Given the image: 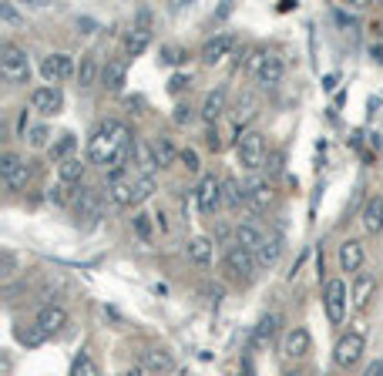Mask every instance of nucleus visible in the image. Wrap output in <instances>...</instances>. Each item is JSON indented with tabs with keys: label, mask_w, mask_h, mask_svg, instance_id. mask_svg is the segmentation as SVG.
I'll return each mask as SVG.
<instances>
[{
	"label": "nucleus",
	"mask_w": 383,
	"mask_h": 376,
	"mask_svg": "<svg viewBox=\"0 0 383 376\" xmlns=\"http://www.w3.org/2000/svg\"><path fill=\"white\" fill-rule=\"evenodd\" d=\"M189 81H192V77L175 75V77H172V91H182V88H189Z\"/></svg>",
	"instance_id": "49530a36"
},
{
	"label": "nucleus",
	"mask_w": 383,
	"mask_h": 376,
	"mask_svg": "<svg viewBox=\"0 0 383 376\" xmlns=\"http://www.w3.org/2000/svg\"><path fill=\"white\" fill-rule=\"evenodd\" d=\"M14 269H17V259H14L10 252H0V276H3V279H10V276H14Z\"/></svg>",
	"instance_id": "ea45409f"
},
{
	"label": "nucleus",
	"mask_w": 383,
	"mask_h": 376,
	"mask_svg": "<svg viewBox=\"0 0 383 376\" xmlns=\"http://www.w3.org/2000/svg\"><path fill=\"white\" fill-rule=\"evenodd\" d=\"M364 376H383V357L380 359H373L370 366H366V373Z\"/></svg>",
	"instance_id": "a18cd8bd"
},
{
	"label": "nucleus",
	"mask_w": 383,
	"mask_h": 376,
	"mask_svg": "<svg viewBox=\"0 0 383 376\" xmlns=\"http://www.w3.org/2000/svg\"><path fill=\"white\" fill-rule=\"evenodd\" d=\"M108 198H111L118 208L134 205V175H128V171H111V175H108Z\"/></svg>",
	"instance_id": "9b49d317"
},
{
	"label": "nucleus",
	"mask_w": 383,
	"mask_h": 376,
	"mask_svg": "<svg viewBox=\"0 0 383 376\" xmlns=\"http://www.w3.org/2000/svg\"><path fill=\"white\" fill-rule=\"evenodd\" d=\"M97 75H104L97 54H84L81 57V64H77V84H81V88H95Z\"/></svg>",
	"instance_id": "4be33fe9"
},
{
	"label": "nucleus",
	"mask_w": 383,
	"mask_h": 376,
	"mask_svg": "<svg viewBox=\"0 0 383 376\" xmlns=\"http://www.w3.org/2000/svg\"><path fill=\"white\" fill-rule=\"evenodd\" d=\"M242 188H246V205H249L252 212H266L269 202H272V188H269L266 178H263V175H249V178L242 182Z\"/></svg>",
	"instance_id": "f8f14e48"
},
{
	"label": "nucleus",
	"mask_w": 383,
	"mask_h": 376,
	"mask_svg": "<svg viewBox=\"0 0 383 376\" xmlns=\"http://www.w3.org/2000/svg\"><path fill=\"white\" fill-rule=\"evenodd\" d=\"M97 219H101V191L81 188L77 191V222H84V228H91Z\"/></svg>",
	"instance_id": "4468645a"
},
{
	"label": "nucleus",
	"mask_w": 383,
	"mask_h": 376,
	"mask_svg": "<svg viewBox=\"0 0 383 376\" xmlns=\"http://www.w3.org/2000/svg\"><path fill=\"white\" fill-rule=\"evenodd\" d=\"M366 350V336L360 333V329H353V333H346V336H340V343H336V350H333V359H336V366H343V370H350V366H357L360 363V357H364Z\"/></svg>",
	"instance_id": "0eeeda50"
},
{
	"label": "nucleus",
	"mask_w": 383,
	"mask_h": 376,
	"mask_svg": "<svg viewBox=\"0 0 383 376\" xmlns=\"http://www.w3.org/2000/svg\"><path fill=\"white\" fill-rule=\"evenodd\" d=\"M364 228L366 232H383V198L380 195H373V198H366V205H364Z\"/></svg>",
	"instance_id": "5701e85b"
},
{
	"label": "nucleus",
	"mask_w": 383,
	"mask_h": 376,
	"mask_svg": "<svg viewBox=\"0 0 383 376\" xmlns=\"http://www.w3.org/2000/svg\"><path fill=\"white\" fill-rule=\"evenodd\" d=\"M34 322H38L47 336H54V333H61V329L68 326V309H64V306H58V302H51V306H44V309H40Z\"/></svg>",
	"instance_id": "f3484780"
},
{
	"label": "nucleus",
	"mask_w": 383,
	"mask_h": 376,
	"mask_svg": "<svg viewBox=\"0 0 383 376\" xmlns=\"http://www.w3.org/2000/svg\"><path fill=\"white\" fill-rule=\"evenodd\" d=\"M75 148V134H64V138H61L58 145H54V162H68V151Z\"/></svg>",
	"instance_id": "e433bc0d"
},
{
	"label": "nucleus",
	"mask_w": 383,
	"mask_h": 376,
	"mask_svg": "<svg viewBox=\"0 0 383 376\" xmlns=\"http://www.w3.org/2000/svg\"><path fill=\"white\" fill-rule=\"evenodd\" d=\"M283 376H303V373H299V370H286V373H283Z\"/></svg>",
	"instance_id": "09e8293b"
},
{
	"label": "nucleus",
	"mask_w": 383,
	"mask_h": 376,
	"mask_svg": "<svg viewBox=\"0 0 383 376\" xmlns=\"http://www.w3.org/2000/svg\"><path fill=\"white\" fill-rule=\"evenodd\" d=\"M276 326H279V316H276V313H269L266 320L256 326V333H252V346H256V350H259V346H266L269 339L276 336Z\"/></svg>",
	"instance_id": "c756f323"
},
{
	"label": "nucleus",
	"mask_w": 383,
	"mask_h": 376,
	"mask_svg": "<svg viewBox=\"0 0 383 376\" xmlns=\"http://www.w3.org/2000/svg\"><path fill=\"white\" fill-rule=\"evenodd\" d=\"M178 158L185 162V169H189V171H198V169H202V165H198V151L185 148V151H182V155H178Z\"/></svg>",
	"instance_id": "a19ab883"
},
{
	"label": "nucleus",
	"mask_w": 383,
	"mask_h": 376,
	"mask_svg": "<svg viewBox=\"0 0 383 376\" xmlns=\"http://www.w3.org/2000/svg\"><path fill=\"white\" fill-rule=\"evenodd\" d=\"M373 289H377V276H370V272H360L357 282H353V306L357 309H364L370 296H373Z\"/></svg>",
	"instance_id": "bb28decb"
},
{
	"label": "nucleus",
	"mask_w": 383,
	"mask_h": 376,
	"mask_svg": "<svg viewBox=\"0 0 383 376\" xmlns=\"http://www.w3.org/2000/svg\"><path fill=\"white\" fill-rule=\"evenodd\" d=\"M58 175L64 185H75V182H81V175H84V165L77 162V158H68V162H61L58 165Z\"/></svg>",
	"instance_id": "2f4dec72"
},
{
	"label": "nucleus",
	"mask_w": 383,
	"mask_h": 376,
	"mask_svg": "<svg viewBox=\"0 0 383 376\" xmlns=\"http://www.w3.org/2000/svg\"><path fill=\"white\" fill-rule=\"evenodd\" d=\"M101 77H104V88L121 91V88H125V77H128V57H108Z\"/></svg>",
	"instance_id": "6ab92c4d"
},
{
	"label": "nucleus",
	"mask_w": 383,
	"mask_h": 376,
	"mask_svg": "<svg viewBox=\"0 0 383 376\" xmlns=\"http://www.w3.org/2000/svg\"><path fill=\"white\" fill-rule=\"evenodd\" d=\"M256 252H249V249H242V245L232 242L229 249H226V269H229V276H235V279H252V272H256Z\"/></svg>",
	"instance_id": "9d476101"
},
{
	"label": "nucleus",
	"mask_w": 383,
	"mask_h": 376,
	"mask_svg": "<svg viewBox=\"0 0 383 376\" xmlns=\"http://www.w3.org/2000/svg\"><path fill=\"white\" fill-rule=\"evenodd\" d=\"M0 182L10 188V191H20V188H27L31 182V169H27V162L14 155V151H3L0 155Z\"/></svg>",
	"instance_id": "423d86ee"
},
{
	"label": "nucleus",
	"mask_w": 383,
	"mask_h": 376,
	"mask_svg": "<svg viewBox=\"0 0 383 376\" xmlns=\"http://www.w3.org/2000/svg\"><path fill=\"white\" fill-rule=\"evenodd\" d=\"M0 75L10 84H27L31 81V57L27 51H20L17 44H0Z\"/></svg>",
	"instance_id": "f03ea898"
},
{
	"label": "nucleus",
	"mask_w": 383,
	"mask_h": 376,
	"mask_svg": "<svg viewBox=\"0 0 383 376\" xmlns=\"http://www.w3.org/2000/svg\"><path fill=\"white\" fill-rule=\"evenodd\" d=\"M252 114H256V97L246 94V97H239V108H235V121L242 125V121H252Z\"/></svg>",
	"instance_id": "c9c22d12"
},
{
	"label": "nucleus",
	"mask_w": 383,
	"mask_h": 376,
	"mask_svg": "<svg viewBox=\"0 0 383 376\" xmlns=\"http://www.w3.org/2000/svg\"><path fill=\"white\" fill-rule=\"evenodd\" d=\"M134 158H138V175L155 178V171L162 169V165H158V158H155V148L148 145V141H138V145H134Z\"/></svg>",
	"instance_id": "393cba45"
},
{
	"label": "nucleus",
	"mask_w": 383,
	"mask_h": 376,
	"mask_svg": "<svg viewBox=\"0 0 383 376\" xmlns=\"http://www.w3.org/2000/svg\"><path fill=\"white\" fill-rule=\"evenodd\" d=\"M346 306H350V289H346L343 279H329L323 285V309H326V320L333 326H340L346 320Z\"/></svg>",
	"instance_id": "39448f33"
},
{
	"label": "nucleus",
	"mask_w": 383,
	"mask_h": 376,
	"mask_svg": "<svg viewBox=\"0 0 383 376\" xmlns=\"http://www.w3.org/2000/svg\"><path fill=\"white\" fill-rule=\"evenodd\" d=\"M364 242L360 239H346L343 245H340V269L343 272H350V276H360V269H364Z\"/></svg>",
	"instance_id": "2eb2a0df"
},
{
	"label": "nucleus",
	"mask_w": 383,
	"mask_h": 376,
	"mask_svg": "<svg viewBox=\"0 0 383 376\" xmlns=\"http://www.w3.org/2000/svg\"><path fill=\"white\" fill-rule=\"evenodd\" d=\"M263 242H266V232L256 226V222L235 226V245H242V249H249V252H259V245Z\"/></svg>",
	"instance_id": "412c9836"
},
{
	"label": "nucleus",
	"mask_w": 383,
	"mask_h": 376,
	"mask_svg": "<svg viewBox=\"0 0 383 376\" xmlns=\"http://www.w3.org/2000/svg\"><path fill=\"white\" fill-rule=\"evenodd\" d=\"M222 114H226V88H212V91L205 94V104H202V121H205V125H215Z\"/></svg>",
	"instance_id": "aec40b11"
},
{
	"label": "nucleus",
	"mask_w": 383,
	"mask_h": 376,
	"mask_svg": "<svg viewBox=\"0 0 383 376\" xmlns=\"http://www.w3.org/2000/svg\"><path fill=\"white\" fill-rule=\"evenodd\" d=\"M152 148H155V158H158V165H172L175 148H172V141H169V138H155Z\"/></svg>",
	"instance_id": "f704fd0d"
},
{
	"label": "nucleus",
	"mask_w": 383,
	"mask_h": 376,
	"mask_svg": "<svg viewBox=\"0 0 383 376\" xmlns=\"http://www.w3.org/2000/svg\"><path fill=\"white\" fill-rule=\"evenodd\" d=\"M31 108L38 114H58L61 108H64V94H61V88H51V84H44V88H34L31 91Z\"/></svg>",
	"instance_id": "ddd939ff"
},
{
	"label": "nucleus",
	"mask_w": 383,
	"mask_h": 376,
	"mask_svg": "<svg viewBox=\"0 0 383 376\" xmlns=\"http://www.w3.org/2000/svg\"><path fill=\"white\" fill-rule=\"evenodd\" d=\"M175 121H178V125L192 121V108H175Z\"/></svg>",
	"instance_id": "de8ad7c7"
},
{
	"label": "nucleus",
	"mask_w": 383,
	"mask_h": 376,
	"mask_svg": "<svg viewBox=\"0 0 383 376\" xmlns=\"http://www.w3.org/2000/svg\"><path fill=\"white\" fill-rule=\"evenodd\" d=\"M279 256H283V239L279 235H266V242L259 245V252H256V263L269 269V265L279 263Z\"/></svg>",
	"instance_id": "a878e982"
},
{
	"label": "nucleus",
	"mask_w": 383,
	"mask_h": 376,
	"mask_svg": "<svg viewBox=\"0 0 383 376\" xmlns=\"http://www.w3.org/2000/svg\"><path fill=\"white\" fill-rule=\"evenodd\" d=\"M235 151H239V165H242V169L259 171L263 169V162H266V138H263V132H256V128L239 132Z\"/></svg>",
	"instance_id": "20e7f679"
},
{
	"label": "nucleus",
	"mask_w": 383,
	"mask_h": 376,
	"mask_svg": "<svg viewBox=\"0 0 383 376\" xmlns=\"http://www.w3.org/2000/svg\"><path fill=\"white\" fill-rule=\"evenodd\" d=\"M175 359L165 353V350H152V353H145V370H152V373H172Z\"/></svg>",
	"instance_id": "7c9ffc66"
},
{
	"label": "nucleus",
	"mask_w": 383,
	"mask_h": 376,
	"mask_svg": "<svg viewBox=\"0 0 383 376\" xmlns=\"http://www.w3.org/2000/svg\"><path fill=\"white\" fill-rule=\"evenodd\" d=\"M249 71L259 88H276V84L283 81V75H286L283 57L272 54V51H256V54L249 57Z\"/></svg>",
	"instance_id": "7ed1b4c3"
},
{
	"label": "nucleus",
	"mask_w": 383,
	"mask_h": 376,
	"mask_svg": "<svg viewBox=\"0 0 383 376\" xmlns=\"http://www.w3.org/2000/svg\"><path fill=\"white\" fill-rule=\"evenodd\" d=\"M40 75H44V81H47L51 88H58L61 81H68V77L77 75L75 57L71 54H47L40 61Z\"/></svg>",
	"instance_id": "1a4fd4ad"
},
{
	"label": "nucleus",
	"mask_w": 383,
	"mask_h": 376,
	"mask_svg": "<svg viewBox=\"0 0 383 376\" xmlns=\"http://www.w3.org/2000/svg\"><path fill=\"white\" fill-rule=\"evenodd\" d=\"M212 256H215V249H212V239H205V235H195L189 242V259L195 265H209Z\"/></svg>",
	"instance_id": "cd10ccee"
},
{
	"label": "nucleus",
	"mask_w": 383,
	"mask_h": 376,
	"mask_svg": "<svg viewBox=\"0 0 383 376\" xmlns=\"http://www.w3.org/2000/svg\"><path fill=\"white\" fill-rule=\"evenodd\" d=\"M232 47H235V38H232V34H219V38H209L205 44H202V61H205V64H219V61L229 54Z\"/></svg>",
	"instance_id": "a211bd4d"
},
{
	"label": "nucleus",
	"mask_w": 383,
	"mask_h": 376,
	"mask_svg": "<svg viewBox=\"0 0 383 376\" xmlns=\"http://www.w3.org/2000/svg\"><path fill=\"white\" fill-rule=\"evenodd\" d=\"M309 346H313V339H309V329L306 326H292L283 339V353L289 359H303L309 353Z\"/></svg>",
	"instance_id": "dca6fc26"
},
{
	"label": "nucleus",
	"mask_w": 383,
	"mask_h": 376,
	"mask_svg": "<svg viewBox=\"0 0 383 376\" xmlns=\"http://www.w3.org/2000/svg\"><path fill=\"white\" fill-rule=\"evenodd\" d=\"M195 202H198V212L202 215H215L219 208L226 205L222 202V178H215V175H205L198 188H195Z\"/></svg>",
	"instance_id": "6e6552de"
},
{
	"label": "nucleus",
	"mask_w": 383,
	"mask_h": 376,
	"mask_svg": "<svg viewBox=\"0 0 383 376\" xmlns=\"http://www.w3.org/2000/svg\"><path fill=\"white\" fill-rule=\"evenodd\" d=\"M0 17L10 20V24H24V20H20V14L14 10V7H10V3H3V7H0Z\"/></svg>",
	"instance_id": "c03bdc74"
},
{
	"label": "nucleus",
	"mask_w": 383,
	"mask_h": 376,
	"mask_svg": "<svg viewBox=\"0 0 383 376\" xmlns=\"http://www.w3.org/2000/svg\"><path fill=\"white\" fill-rule=\"evenodd\" d=\"M162 61H165V64H178V61H185V54H182L178 47H165V51H162Z\"/></svg>",
	"instance_id": "37998d69"
},
{
	"label": "nucleus",
	"mask_w": 383,
	"mask_h": 376,
	"mask_svg": "<svg viewBox=\"0 0 383 376\" xmlns=\"http://www.w3.org/2000/svg\"><path fill=\"white\" fill-rule=\"evenodd\" d=\"M222 202H226L229 208L246 205V188L239 185L235 178H222Z\"/></svg>",
	"instance_id": "c85d7f7f"
},
{
	"label": "nucleus",
	"mask_w": 383,
	"mask_h": 376,
	"mask_svg": "<svg viewBox=\"0 0 383 376\" xmlns=\"http://www.w3.org/2000/svg\"><path fill=\"white\" fill-rule=\"evenodd\" d=\"M134 232H138L141 239L152 235V228H148V215H134Z\"/></svg>",
	"instance_id": "79ce46f5"
},
{
	"label": "nucleus",
	"mask_w": 383,
	"mask_h": 376,
	"mask_svg": "<svg viewBox=\"0 0 383 376\" xmlns=\"http://www.w3.org/2000/svg\"><path fill=\"white\" fill-rule=\"evenodd\" d=\"M47 138H51V132H47L44 125H38V128H31V132H27V141H31V148H44V145H47Z\"/></svg>",
	"instance_id": "4c0bfd02"
},
{
	"label": "nucleus",
	"mask_w": 383,
	"mask_h": 376,
	"mask_svg": "<svg viewBox=\"0 0 383 376\" xmlns=\"http://www.w3.org/2000/svg\"><path fill=\"white\" fill-rule=\"evenodd\" d=\"M71 376H97V370H95V363L88 357H77L75 359V370H71Z\"/></svg>",
	"instance_id": "58836bf2"
},
{
	"label": "nucleus",
	"mask_w": 383,
	"mask_h": 376,
	"mask_svg": "<svg viewBox=\"0 0 383 376\" xmlns=\"http://www.w3.org/2000/svg\"><path fill=\"white\" fill-rule=\"evenodd\" d=\"M17 339L24 343V346H27V350H34V346H40V343L47 339V333H44L38 322H34V326H27V329L20 326V329H17Z\"/></svg>",
	"instance_id": "473e14b6"
},
{
	"label": "nucleus",
	"mask_w": 383,
	"mask_h": 376,
	"mask_svg": "<svg viewBox=\"0 0 383 376\" xmlns=\"http://www.w3.org/2000/svg\"><path fill=\"white\" fill-rule=\"evenodd\" d=\"M125 376H141V373H138V370H134V373H125Z\"/></svg>",
	"instance_id": "8fccbe9b"
},
{
	"label": "nucleus",
	"mask_w": 383,
	"mask_h": 376,
	"mask_svg": "<svg viewBox=\"0 0 383 376\" xmlns=\"http://www.w3.org/2000/svg\"><path fill=\"white\" fill-rule=\"evenodd\" d=\"M134 145H138V141H132L128 125H121L118 118H108V121H101L95 128V134H91V141H88V158L108 171H125L128 158L134 155Z\"/></svg>",
	"instance_id": "f257e3e1"
},
{
	"label": "nucleus",
	"mask_w": 383,
	"mask_h": 376,
	"mask_svg": "<svg viewBox=\"0 0 383 376\" xmlns=\"http://www.w3.org/2000/svg\"><path fill=\"white\" fill-rule=\"evenodd\" d=\"M152 191H155V178L138 175V171H134V205H138V202H145V198H152Z\"/></svg>",
	"instance_id": "72a5a7b5"
},
{
	"label": "nucleus",
	"mask_w": 383,
	"mask_h": 376,
	"mask_svg": "<svg viewBox=\"0 0 383 376\" xmlns=\"http://www.w3.org/2000/svg\"><path fill=\"white\" fill-rule=\"evenodd\" d=\"M148 44H152V31L148 27H134L125 34V57H138L148 51Z\"/></svg>",
	"instance_id": "b1692460"
}]
</instances>
